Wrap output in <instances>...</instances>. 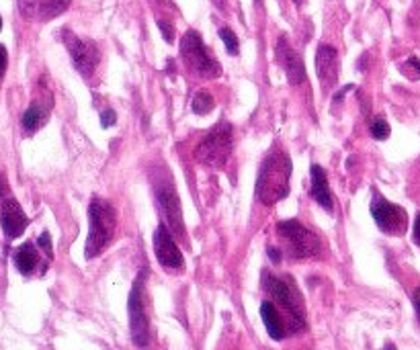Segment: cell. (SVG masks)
Wrapping results in <instances>:
<instances>
[{
	"label": "cell",
	"instance_id": "1",
	"mask_svg": "<svg viewBox=\"0 0 420 350\" xmlns=\"http://www.w3.org/2000/svg\"><path fill=\"white\" fill-rule=\"evenodd\" d=\"M291 158L283 150H275L265 158L256 179V197L263 205H275L289 195Z\"/></svg>",
	"mask_w": 420,
	"mask_h": 350
},
{
	"label": "cell",
	"instance_id": "2",
	"mask_svg": "<svg viewBox=\"0 0 420 350\" xmlns=\"http://www.w3.org/2000/svg\"><path fill=\"white\" fill-rule=\"evenodd\" d=\"M115 209L105 199L94 197L89 205V238L84 246V256L91 260L99 256L113 240L115 234Z\"/></svg>",
	"mask_w": 420,
	"mask_h": 350
},
{
	"label": "cell",
	"instance_id": "3",
	"mask_svg": "<svg viewBox=\"0 0 420 350\" xmlns=\"http://www.w3.org/2000/svg\"><path fill=\"white\" fill-rule=\"evenodd\" d=\"M232 125L228 121H219L199 141V146L195 150V158H197V162H201L205 166L221 168L232 154Z\"/></svg>",
	"mask_w": 420,
	"mask_h": 350
},
{
	"label": "cell",
	"instance_id": "4",
	"mask_svg": "<svg viewBox=\"0 0 420 350\" xmlns=\"http://www.w3.org/2000/svg\"><path fill=\"white\" fill-rule=\"evenodd\" d=\"M181 58L189 70L199 78H218L221 74V66L218 60L205 49L201 35L197 31H187L181 39Z\"/></svg>",
	"mask_w": 420,
	"mask_h": 350
},
{
	"label": "cell",
	"instance_id": "5",
	"mask_svg": "<svg viewBox=\"0 0 420 350\" xmlns=\"http://www.w3.org/2000/svg\"><path fill=\"white\" fill-rule=\"evenodd\" d=\"M263 287L289 314V318L294 321V328L301 330L306 326V314H304V304H301V297L297 293L296 285H291V281H287V279L273 276L265 271L263 273Z\"/></svg>",
	"mask_w": 420,
	"mask_h": 350
},
{
	"label": "cell",
	"instance_id": "6",
	"mask_svg": "<svg viewBox=\"0 0 420 350\" xmlns=\"http://www.w3.org/2000/svg\"><path fill=\"white\" fill-rule=\"evenodd\" d=\"M144 276H146V271H141L136 276L131 291H129V301H127L131 340L140 349H146L150 342V321H148L146 307H144Z\"/></svg>",
	"mask_w": 420,
	"mask_h": 350
},
{
	"label": "cell",
	"instance_id": "7",
	"mask_svg": "<svg viewBox=\"0 0 420 350\" xmlns=\"http://www.w3.org/2000/svg\"><path fill=\"white\" fill-rule=\"evenodd\" d=\"M277 231L279 236L289 246V254L294 259H310L320 252V238L301 226L297 219H287V221H279L277 224Z\"/></svg>",
	"mask_w": 420,
	"mask_h": 350
},
{
	"label": "cell",
	"instance_id": "8",
	"mask_svg": "<svg viewBox=\"0 0 420 350\" xmlns=\"http://www.w3.org/2000/svg\"><path fill=\"white\" fill-rule=\"evenodd\" d=\"M62 39L66 47H68V51H70L74 68L84 78L91 76L94 72V68H96V64H99V47H96V44L78 37L70 29L62 31Z\"/></svg>",
	"mask_w": 420,
	"mask_h": 350
},
{
	"label": "cell",
	"instance_id": "9",
	"mask_svg": "<svg viewBox=\"0 0 420 350\" xmlns=\"http://www.w3.org/2000/svg\"><path fill=\"white\" fill-rule=\"evenodd\" d=\"M371 215H374L377 228L389 236H402L408 228V215L404 209L400 205H394V203L386 201L377 193L371 201Z\"/></svg>",
	"mask_w": 420,
	"mask_h": 350
},
{
	"label": "cell",
	"instance_id": "10",
	"mask_svg": "<svg viewBox=\"0 0 420 350\" xmlns=\"http://www.w3.org/2000/svg\"><path fill=\"white\" fill-rule=\"evenodd\" d=\"M154 254L164 269L181 271L185 266L183 254H181L179 246H176L174 238H172L171 229L166 228L164 224H160L154 234Z\"/></svg>",
	"mask_w": 420,
	"mask_h": 350
},
{
	"label": "cell",
	"instance_id": "11",
	"mask_svg": "<svg viewBox=\"0 0 420 350\" xmlns=\"http://www.w3.org/2000/svg\"><path fill=\"white\" fill-rule=\"evenodd\" d=\"M154 191L158 205L162 207V214L166 217L171 229L174 234H183L185 226H183V214H181V199L176 195V189H174L172 181H169V183H156Z\"/></svg>",
	"mask_w": 420,
	"mask_h": 350
},
{
	"label": "cell",
	"instance_id": "12",
	"mask_svg": "<svg viewBox=\"0 0 420 350\" xmlns=\"http://www.w3.org/2000/svg\"><path fill=\"white\" fill-rule=\"evenodd\" d=\"M72 0H19V11L31 21H51L70 6Z\"/></svg>",
	"mask_w": 420,
	"mask_h": 350
},
{
	"label": "cell",
	"instance_id": "13",
	"mask_svg": "<svg viewBox=\"0 0 420 350\" xmlns=\"http://www.w3.org/2000/svg\"><path fill=\"white\" fill-rule=\"evenodd\" d=\"M0 226H2V231L6 238H19L27 226H29V217L25 215V211L21 209L19 201L16 199H6L2 203V209H0Z\"/></svg>",
	"mask_w": 420,
	"mask_h": 350
},
{
	"label": "cell",
	"instance_id": "14",
	"mask_svg": "<svg viewBox=\"0 0 420 350\" xmlns=\"http://www.w3.org/2000/svg\"><path fill=\"white\" fill-rule=\"evenodd\" d=\"M277 60H279V64L283 66L285 74H287L289 82H291L294 86L301 84V82L306 80V66H304V61H301V58H299V54H297L296 49L289 47L285 37H281L279 44H277Z\"/></svg>",
	"mask_w": 420,
	"mask_h": 350
},
{
	"label": "cell",
	"instance_id": "15",
	"mask_svg": "<svg viewBox=\"0 0 420 350\" xmlns=\"http://www.w3.org/2000/svg\"><path fill=\"white\" fill-rule=\"evenodd\" d=\"M316 72H318L320 82L324 84V89H332V84L336 82V76H339V54L334 47L326 46V44L318 47Z\"/></svg>",
	"mask_w": 420,
	"mask_h": 350
},
{
	"label": "cell",
	"instance_id": "16",
	"mask_svg": "<svg viewBox=\"0 0 420 350\" xmlns=\"http://www.w3.org/2000/svg\"><path fill=\"white\" fill-rule=\"evenodd\" d=\"M310 193L320 207H324L326 211H332V195H330V186H328L326 170L320 166V164H314V166H311Z\"/></svg>",
	"mask_w": 420,
	"mask_h": 350
},
{
	"label": "cell",
	"instance_id": "17",
	"mask_svg": "<svg viewBox=\"0 0 420 350\" xmlns=\"http://www.w3.org/2000/svg\"><path fill=\"white\" fill-rule=\"evenodd\" d=\"M261 318L265 321V328L273 340H283L285 338V324L279 316V309L273 301H263L261 304Z\"/></svg>",
	"mask_w": 420,
	"mask_h": 350
},
{
	"label": "cell",
	"instance_id": "18",
	"mask_svg": "<svg viewBox=\"0 0 420 350\" xmlns=\"http://www.w3.org/2000/svg\"><path fill=\"white\" fill-rule=\"evenodd\" d=\"M39 262V254L37 248L31 242H25L23 246H19L15 252V266L21 274H31L35 271Z\"/></svg>",
	"mask_w": 420,
	"mask_h": 350
},
{
	"label": "cell",
	"instance_id": "19",
	"mask_svg": "<svg viewBox=\"0 0 420 350\" xmlns=\"http://www.w3.org/2000/svg\"><path fill=\"white\" fill-rule=\"evenodd\" d=\"M46 121H47L46 107H41L39 103H33L31 107L25 111V115H23V127H25L27 131H35V129H39V127H41Z\"/></svg>",
	"mask_w": 420,
	"mask_h": 350
},
{
	"label": "cell",
	"instance_id": "20",
	"mask_svg": "<svg viewBox=\"0 0 420 350\" xmlns=\"http://www.w3.org/2000/svg\"><path fill=\"white\" fill-rule=\"evenodd\" d=\"M214 96L209 94V92L199 91L195 92V96H193V113H197V115H207V113H211V109H214Z\"/></svg>",
	"mask_w": 420,
	"mask_h": 350
},
{
	"label": "cell",
	"instance_id": "21",
	"mask_svg": "<svg viewBox=\"0 0 420 350\" xmlns=\"http://www.w3.org/2000/svg\"><path fill=\"white\" fill-rule=\"evenodd\" d=\"M219 37H221V41H224L226 49H228V54H230V56H238V51H240V44H238L236 33H234L230 27H221V29H219Z\"/></svg>",
	"mask_w": 420,
	"mask_h": 350
},
{
	"label": "cell",
	"instance_id": "22",
	"mask_svg": "<svg viewBox=\"0 0 420 350\" xmlns=\"http://www.w3.org/2000/svg\"><path fill=\"white\" fill-rule=\"evenodd\" d=\"M369 131H371V136H374L375 139H388L389 136L388 121H386L381 115H377V117H374V119L369 121Z\"/></svg>",
	"mask_w": 420,
	"mask_h": 350
},
{
	"label": "cell",
	"instance_id": "23",
	"mask_svg": "<svg viewBox=\"0 0 420 350\" xmlns=\"http://www.w3.org/2000/svg\"><path fill=\"white\" fill-rule=\"evenodd\" d=\"M402 72H404L406 76L412 78V80H420V60L419 58H408L404 66H402Z\"/></svg>",
	"mask_w": 420,
	"mask_h": 350
},
{
	"label": "cell",
	"instance_id": "24",
	"mask_svg": "<svg viewBox=\"0 0 420 350\" xmlns=\"http://www.w3.org/2000/svg\"><path fill=\"white\" fill-rule=\"evenodd\" d=\"M115 123H117L115 111H113V109H105V111L101 113V125H103L105 129H109L111 125H115Z\"/></svg>",
	"mask_w": 420,
	"mask_h": 350
},
{
	"label": "cell",
	"instance_id": "25",
	"mask_svg": "<svg viewBox=\"0 0 420 350\" xmlns=\"http://www.w3.org/2000/svg\"><path fill=\"white\" fill-rule=\"evenodd\" d=\"M37 244H39V248H41V250L46 252L47 256L51 259V238H49V234H47V231H44V234L39 236Z\"/></svg>",
	"mask_w": 420,
	"mask_h": 350
},
{
	"label": "cell",
	"instance_id": "26",
	"mask_svg": "<svg viewBox=\"0 0 420 350\" xmlns=\"http://www.w3.org/2000/svg\"><path fill=\"white\" fill-rule=\"evenodd\" d=\"M158 27H160V31L164 33V39L171 44L172 41V29H171V25L166 23V21H158Z\"/></svg>",
	"mask_w": 420,
	"mask_h": 350
},
{
	"label": "cell",
	"instance_id": "27",
	"mask_svg": "<svg viewBox=\"0 0 420 350\" xmlns=\"http://www.w3.org/2000/svg\"><path fill=\"white\" fill-rule=\"evenodd\" d=\"M266 254H269V259L273 260V262H281L279 248H275V246H269V248H266Z\"/></svg>",
	"mask_w": 420,
	"mask_h": 350
},
{
	"label": "cell",
	"instance_id": "28",
	"mask_svg": "<svg viewBox=\"0 0 420 350\" xmlns=\"http://www.w3.org/2000/svg\"><path fill=\"white\" fill-rule=\"evenodd\" d=\"M412 304H414L416 316H419V320H420V287H416V289H414V293H412Z\"/></svg>",
	"mask_w": 420,
	"mask_h": 350
},
{
	"label": "cell",
	"instance_id": "29",
	"mask_svg": "<svg viewBox=\"0 0 420 350\" xmlns=\"http://www.w3.org/2000/svg\"><path fill=\"white\" fill-rule=\"evenodd\" d=\"M412 238H414V242L420 246V214L416 215V219H414V231H412Z\"/></svg>",
	"mask_w": 420,
	"mask_h": 350
},
{
	"label": "cell",
	"instance_id": "30",
	"mask_svg": "<svg viewBox=\"0 0 420 350\" xmlns=\"http://www.w3.org/2000/svg\"><path fill=\"white\" fill-rule=\"evenodd\" d=\"M4 68H6V47L0 46V74L4 72Z\"/></svg>",
	"mask_w": 420,
	"mask_h": 350
},
{
	"label": "cell",
	"instance_id": "31",
	"mask_svg": "<svg viewBox=\"0 0 420 350\" xmlns=\"http://www.w3.org/2000/svg\"><path fill=\"white\" fill-rule=\"evenodd\" d=\"M0 197H2V184H0Z\"/></svg>",
	"mask_w": 420,
	"mask_h": 350
},
{
	"label": "cell",
	"instance_id": "32",
	"mask_svg": "<svg viewBox=\"0 0 420 350\" xmlns=\"http://www.w3.org/2000/svg\"><path fill=\"white\" fill-rule=\"evenodd\" d=\"M0 29H2V19H0Z\"/></svg>",
	"mask_w": 420,
	"mask_h": 350
}]
</instances>
